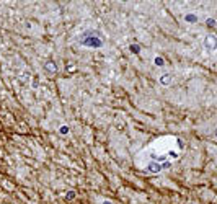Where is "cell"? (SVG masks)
I'll list each match as a JSON object with an SVG mask.
<instances>
[{"mask_svg":"<svg viewBox=\"0 0 217 204\" xmlns=\"http://www.w3.org/2000/svg\"><path fill=\"white\" fill-rule=\"evenodd\" d=\"M82 44L83 46H88V48H101L103 46V41L96 36H85L82 39Z\"/></svg>","mask_w":217,"mask_h":204,"instance_id":"6da1fadb","label":"cell"},{"mask_svg":"<svg viewBox=\"0 0 217 204\" xmlns=\"http://www.w3.org/2000/svg\"><path fill=\"white\" fill-rule=\"evenodd\" d=\"M162 168H163V165H160V163H157V162H150V163L147 165L145 172H147V173H153V175H157V173L162 172Z\"/></svg>","mask_w":217,"mask_h":204,"instance_id":"7a4b0ae2","label":"cell"},{"mask_svg":"<svg viewBox=\"0 0 217 204\" xmlns=\"http://www.w3.org/2000/svg\"><path fill=\"white\" fill-rule=\"evenodd\" d=\"M206 48L207 49H217V39L214 36H207L206 38Z\"/></svg>","mask_w":217,"mask_h":204,"instance_id":"3957f363","label":"cell"},{"mask_svg":"<svg viewBox=\"0 0 217 204\" xmlns=\"http://www.w3.org/2000/svg\"><path fill=\"white\" fill-rule=\"evenodd\" d=\"M44 69H46V72H48V73H56V70H57V65L54 64L52 60H48V62L44 64Z\"/></svg>","mask_w":217,"mask_h":204,"instance_id":"277c9868","label":"cell"},{"mask_svg":"<svg viewBox=\"0 0 217 204\" xmlns=\"http://www.w3.org/2000/svg\"><path fill=\"white\" fill-rule=\"evenodd\" d=\"M158 80H160V83H162V85L168 87V85L171 83V75H170V73H163V75H160Z\"/></svg>","mask_w":217,"mask_h":204,"instance_id":"5b68a950","label":"cell"},{"mask_svg":"<svg viewBox=\"0 0 217 204\" xmlns=\"http://www.w3.org/2000/svg\"><path fill=\"white\" fill-rule=\"evenodd\" d=\"M185 20H186V21H190V23H196V21H198L196 15H193V13H188V15L185 16Z\"/></svg>","mask_w":217,"mask_h":204,"instance_id":"8992f818","label":"cell"},{"mask_svg":"<svg viewBox=\"0 0 217 204\" xmlns=\"http://www.w3.org/2000/svg\"><path fill=\"white\" fill-rule=\"evenodd\" d=\"M73 196H75V193L72 191V193H67V196H65V198H67V199H72Z\"/></svg>","mask_w":217,"mask_h":204,"instance_id":"52a82bcc","label":"cell"},{"mask_svg":"<svg viewBox=\"0 0 217 204\" xmlns=\"http://www.w3.org/2000/svg\"><path fill=\"white\" fill-rule=\"evenodd\" d=\"M207 25H209V26H215V21H214V20H209Z\"/></svg>","mask_w":217,"mask_h":204,"instance_id":"ba28073f","label":"cell"},{"mask_svg":"<svg viewBox=\"0 0 217 204\" xmlns=\"http://www.w3.org/2000/svg\"><path fill=\"white\" fill-rule=\"evenodd\" d=\"M131 49H132V51H134V52H139V46H132V48H131Z\"/></svg>","mask_w":217,"mask_h":204,"instance_id":"9c48e42d","label":"cell"},{"mask_svg":"<svg viewBox=\"0 0 217 204\" xmlns=\"http://www.w3.org/2000/svg\"><path fill=\"white\" fill-rule=\"evenodd\" d=\"M101 204H113V202H111V201H103Z\"/></svg>","mask_w":217,"mask_h":204,"instance_id":"30bf717a","label":"cell"},{"mask_svg":"<svg viewBox=\"0 0 217 204\" xmlns=\"http://www.w3.org/2000/svg\"><path fill=\"white\" fill-rule=\"evenodd\" d=\"M214 135H215V139H217V127L214 129Z\"/></svg>","mask_w":217,"mask_h":204,"instance_id":"8fae6325","label":"cell"}]
</instances>
